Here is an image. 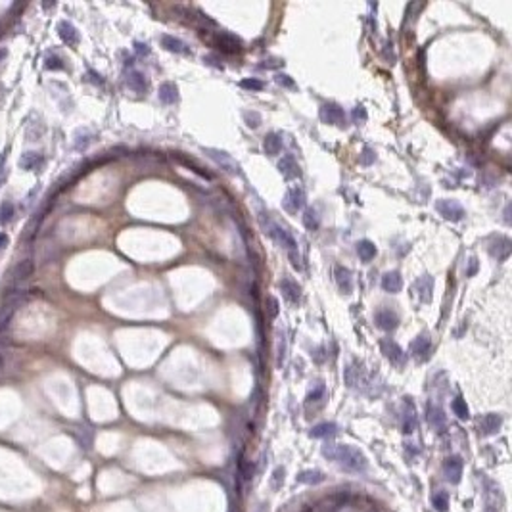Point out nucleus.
<instances>
[{"mask_svg":"<svg viewBox=\"0 0 512 512\" xmlns=\"http://www.w3.org/2000/svg\"><path fill=\"white\" fill-rule=\"evenodd\" d=\"M157 98L167 104V106H171L175 102H179V88L175 83H161L159 88H157Z\"/></svg>","mask_w":512,"mask_h":512,"instance_id":"nucleus-17","label":"nucleus"},{"mask_svg":"<svg viewBox=\"0 0 512 512\" xmlns=\"http://www.w3.org/2000/svg\"><path fill=\"white\" fill-rule=\"evenodd\" d=\"M501 416L499 415H485L480 420V434L483 435H493L499 432V428H501Z\"/></svg>","mask_w":512,"mask_h":512,"instance_id":"nucleus-19","label":"nucleus"},{"mask_svg":"<svg viewBox=\"0 0 512 512\" xmlns=\"http://www.w3.org/2000/svg\"><path fill=\"white\" fill-rule=\"evenodd\" d=\"M8 244H10V238H8V234H6V232H0V251L6 250V248H8Z\"/></svg>","mask_w":512,"mask_h":512,"instance_id":"nucleus-46","label":"nucleus"},{"mask_svg":"<svg viewBox=\"0 0 512 512\" xmlns=\"http://www.w3.org/2000/svg\"><path fill=\"white\" fill-rule=\"evenodd\" d=\"M434 504L441 512H445V510H447V495H445V493H439V495H437V497L434 499Z\"/></svg>","mask_w":512,"mask_h":512,"instance_id":"nucleus-41","label":"nucleus"},{"mask_svg":"<svg viewBox=\"0 0 512 512\" xmlns=\"http://www.w3.org/2000/svg\"><path fill=\"white\" fill-rule=\"evenodd\" d=\"M428 420H430V424L434 426L435 430H441L445 426V415L443 411L439 409V407H434V405H428Z\"/></svg>","mask_w":512,"mask_h":512,"instance_id":"nucleus-29","label":"nucleus"},{"mask_svg":"<svg viewBox=\"0 0 512 512\" xmlns=\"http://www.w3.org/2000/svg\"><path fill=\"white\" fill-rule=\"evenodd\" d=\"M269 303H271V317L274 319V317L278 315V300L271 296V298H269Z\"/></svg>","mask_w":512,"mask_h":512,"instance_id":"nucleus-44","label":"nucleus"},{"mask_svg":"<svg viewBox=\"0 0 512 512\" xmlns=\"http://www.w3.org/2000/svg\"><path fill=\"white\" fill-rule=\"evenodd\" d=\"M476 271H478V259H476V257H470V269L466 271V276H474Z\"/></svg>","mask_w":512,"mask_h":512,"instance_id":"nucleus-45","label":"nucleus"},{"mask_svg":"<svg viewBox=\"0 0 512 512\" xmlns=\"http://www.w3.org/2000/svg\"><path fill=\"white\" fill-rule=\"evenodd\" d=\"M217 46L224 52H238L242 48V40L231 33H221L217 35Z\"/></svg>","mask_w":512,"mask_h":512,"instance_id":"nucleus-20","label":"nucleus"},{"mask_svg":"<svg viewBox=\"0 0 512 512\" xmlns=\"http://www.w3.org/2000/svg\"><path fill=\"white\" fill-rule=\"evenodd\" d=\"M376 161V152L370 148V146H365L363 148V152L359 155V163L361 165H372Z\"/></svg>","mask_w":512,"mask_h":512,"instance_id":"nucleus-33","label":"nucleus"},{"mask_svg":"<svg viewBox=\"0 0 512 512\" xmlns=\"http://www.w3.org/2000/svg\"><path fill=\"white\" fill-rule=\"evenodd\" d=\"M415 290L418 300L422 303H430L432 301V296H434V276L430 274H422L415 284Z\"/></svg>","mask_w":512,"mask_h":512,"instance_id":"nucleus-11","label":"nucleus"},{"mask_svg":"<svg viewBox=\"0 0 512 512\" xmlns=\"http://www.w3.org/2000/svg\"><path fill=\"white\" fill-rule=\"evenodd\" d=\"M280 290H282V296L290 301V303H298V301L301 300L300 284L296 280H292V278H288V276H284L280 280Z\"/></svg>","mask_w":512,"mask_h":512,"instance_id":"nucleus-14","label":"nucleus"},{"mask_svg":"<svg viewBox=\"0 0 512 512\" xmlns=\"http://www.w3.org/2000/svg\"><path fill=\"white\" fill-rule=\"evenodd\" d=\"M0 363H2V359H0Z\"/></svg>","mask_w":512,"mask_h":512,"instance_id":"nucleus-49","label":"nucleus"},{"mask_svg":"<svg viewBox=\"0 0 512 512\" xmlns=\"http://www.w3.org/2000/svg\"><path fill=\"white\" fill-rule=\"evenodd\" d=\"M380 349H382V353H384V357L391 363V365H395L397 368H401V367H405V363H407V355H405V351L397 346L393 339H389V338H384V339H380Z\"/></svg>","mask_w":512,"mask_h":512,"instance_id":"nucleus-5","label":"nucleus"},{"mask_svg":"<svg viewBox=\"0 0 512 512\" xmlns=\"http://www.w3.org/2000/svg\"><path fill=\"white\" fill-rule=\"evenodd\" d=\"M435 211L439 213L443 219H447V221H451V222L463 221L464 215H466V211H464V207L461 203L457 202V200H447V198L435 202Z\"/></svg>","mask_w":512,"mask_h":512,"instance_id":"nucleus-4","label":"nucleus"},{"mask_svg":"<svg viewBox=\"0 0 512 512\" xmlns=\"http://www.w3.org/2000/svg\"><path fill=\"white\" fill-rule=\"evenodd\" d=\"M44 161V157L39 154V152H25L23 157L20 159V165L21 169H25V171H31V169H39L40 165Z\"/></svg>","mask_w":512,"mask_h":512,"instance_id":"nucleus-26","label":"nucleus"},{"mask_svg":"<svg viewBox=\"0 0 512 512\" xmlns=\"http://www.w3.org/2000/svg\"><path fill=\"white\" fill-rule=\"evenodd\" d=\"M240 87L242 88H246V90H253V92H259V90H263V81H259V79H253V77H248V79H242L240 81Z\"/></svg>","mask_w":512,"mask_h":512,"instance_id":"nucleus-34","label":"nucleus"},{"mask_svg":"<svg viewBox=\"0 0 512 512\" xmlns=\"http://www.w3.org/2000/svg\"><path fill=\"white\" fill-rule=\"evenodd\" d=\"M135 50L138 52V54H148V52H150V48H148V44H146V42L144 44H142V42H136Z\"/></svg>","mask_w":512,"mask_h":512,"instance_id":"nucleus-47","label":"nucleus"},{"mask_svg":"<svg viewBox=\"0 0 512 512\" xmlns=\"http://www.w3.org/2000/svg\"><path fill=\"white\" fill-rule=\"evenodd\" d=\"M261 224H263V229H265V232H267L280 248L288 250V253H290V251H296V246H298V244H296V238L292 236V232L288 231L286 226H282L280 222H276V221H271L269 217H267V222H261Z\"/></svg>","mask_w":512,"mask_h":512,"instance_id":"nucleus-2","label":"nucleus"},{"mask_svg":"<svg viewBox=\"0 0 512 512\" xmlns=\"http://www.w3.org/2000/svg\"><path fill=\"white\" fill-rule=\"evenodd\" d=\"M453 411H454V415L459 416L461 420H468V416H470V413H468V407H466V403H464L463 397H457V399L453 401Z\"/></svg>","mask_w":512,"mask_h":512,"instance_id":"nucleus-32","label":"nucleus"},{"mask_svg":"<svg viewBox=\"0 0 512 512\" xmlns=\"http://www.w3.org/2000/svg\"><path fill=\"white\" fill-rule=\"evenodd\" d=\"M322 454L349 472H365L368 468L367 457L351 445H328L322 449Z\"/></svg>","mask_w":512,"mask_h":512,"instance_id":"nucleus-1","label":"nucleus"},{"mask_svg":"<svg viewBox=\"0 0 512 512\" xmlns=\"http://www.w3.org/2000/svg\"><path fill=\"white\" fill-rule=\"evenodd\" d=\"M209 159H213L215 163L221 167L224 173L229 175H242V169H240V163L232 157L231 154H226V152H222V150H215V148H205L203 150Z\"/></svg>","mask_w":512,"mask_h":512,"instance_id":"nucleus-3","label":"nucleus"},{"mask_svg":"<svg viewBox=\"0 0 512 512\" xmlns=\"http://www.w3.org/2000/svg\"><path fill=\"white\" fill-rule=\"evenodd\" d=\"M411 353H413V357L418 361V363H424L430 359L432 355V338H430V334L424 332V334H420V336H416L413 339V344H411Z\"/></svg>","mask_w":512,"mask_h":512,"instance_id":"nucleus-7","label":"nucleus"},{"mask_svg":"<svg viewBox=\"0 0 512 512\" xmlns=\"http://www.w3.org/2000/svg\"><path fill=\"white\" fill-rule=\"evenodd\" d=\"M510 240L506 236H493L491 242H489V253L497 261H506L508 255H510Z\"/></svg>","mask_w":512,"mask_h":512,"instance_id":"nucleus-9","label":"nucleus"},{"mask_svg":"<svg viewBox=\"0 0 512 512\" xmlns=\"http://www.w3.org/2000/svg\"><path fill=\"white\" fill-rule=\"evenodd\" d=\"M6 54H8V50H6V48H2V50H0V60H4V58H6Z\"/></svg>","mask_w":512,"mask_h":512,"instance_id":"nucleus-48","label":"nucleus"},{"mask_svg":"<svg viewBox=\"0 0 512 512\" xmlns=\"http://www.w3.org/2000/svg\"><path fill=\"white\" fill-rule=\"evenodd\" d=\"M303 226L307 229V231H317L320 226V219H319V213L315 211V209H307L305 215H303Z\"/></svg>","mask_w":512,"mask_h":512,"instance_id":"nucleus-31","label":"nucleus"},{"mask_svg":"<svg viewBox=\"0 0 512 512\" xmlns=\"http://www.w3.org/2000/svg\"><path fill=\"white\" fill-rule=\"evenodd\" d=\"M336 432H338V426L334 422H322L311 430V435L313 437H332V435H336Z\"/></svg>","mask_w":512,"mask_h":512,"instance_id":"nucleus-28","label":"nucleus"},{"mask_svg":"<svg viewBox=\"0 0 512 512\" xmlns=\"http://www.w3.org/2000/svg\"><path fill=\"white\" fill-rule=\"evenodd\" d=\"M353 119H355V123H365L367 121V109L363 106H357L355 109H353Z\"/></svg>","mask_w":512,"mask_h":512,"instance_id":"nucleus-40","label":"nucleus"},{"mask_svg":"<svg viewBox=\"0 0 512 512\" xmlns=\"http://www.w3.org/2000/svg\"><path fill=\"white\" fill-rule=\"evenodd\" d=\"M374 320H376L378 328L386 330V332H391V330H395L397 326H399V317H397V315L391 309H380V311H376V315H374Z\"/></svg>","mask_w":512,"mask_h":512,"instance_id":"nucleus-12","label":"nucleus"},{"mask_svg":"<svg viewBox=\"0 0 512 512\" xmlns=\"http://www.w3.org/2000/svg\"><path fill=\"white\" fill-rule=\"evenodd\" d=\"M278 342H280V344H278V351H280V353H278V365H282V361H284V351H286V348H284V342H286V339H284V334H282V332H280V339H278Z\"/></svg>","mask_w":512,"mask_h":512,"instance_id":"nucleus-43","label":"nucleus"},{"mask_svg":"<svg viewBox=\"0 0 512 512\" xmlns=\"http://www.w3.org/2000/svg\"><path fill=\"white\" fill-rule=\"evenodd\" d=\"M416 426V415H415V407L411 401H407V413L403 416V432L405 434H411Z\"/></svg>","mask_w":512,"mask_h":512,"instance_id":"nucleus-30","label":"nucleus"},{"mask_svg":"<svg viewBox=\"0 0 512 512\" xmlns=\"http://www.w3.org/2000/svg\"><path fill=\"white\" fill-rule=\"evenodd\" d=\"M161 44H163L165 50H169V52H175V54H190V48L184 44L181 39H177V37H171V35H161Z\"/></svg>","mask_w":512,"mask_h":512,"instance_id":"nucleus-23","label":"nucleus"},{"mask_svg":"<svg viewBox=\"0 0 512 512\" xmlns=\"http://www.w3.org/2000/svg\"><path fill=\"white\" fill-rule=\"evenodd\" d=\"M244 119H246V125L251 127V129L261 125V116L257 111H244Z\"/></svg>","mask_w":512,"mask_h":512,"instance_id":"nucleus-36","label":"nucleus"},{"mask_svg":"<svg viewBox=\"0 0 512 512\" xmlns=\"http://www.w3.org/2000/svg\"><path fill=\"white\" fill-rule=\"evenodd\" d=\"M278 171L284 179H296V177H300L301 171H300V165L296 163V159L292 157V155H284L280 159V163H278Z\"/></svg>","mask_w":512,"mask_h":512,"instance_id":"nucleus-18","label":"nucleus"},{"mask_svg":"<svg viewBox=\"0 0 512 512\" xmlns=\"http://www.w3.org/2000/svg\"><path fill=\"white\" fill-rule=\"evenodd\" d=\"M274 81L280 85V87H286V88H296V83H294V79L290 75H286V73H276V77Z\"/></svg>","mask_w":512,"mask_h":512,"instance_id":"nucleus-39","label":"nucleus"},{"mask_svg":"<svg viewBox=\"0 0 512 512\" xmlns=\"http://www.w3.org/2000/svg\"><path fill=\"white\" fill-rule=\"evenodd\" d=\"M445 474L449 478V482L457 483L461 480V474H463V463L459 457H451L445 461Z\"/></svg>","mask_w":512,"mask_h":512,"instance_id":"nucleus-24","label":"nucleus"},{"mask_svg":"<svg viewBox=\"0 0 512 512\" xmlns=\"http://www.w3.org/2000/svg\"><path fill=\"white\" fill-rule=\"evenodd\" d=\"M324 395H326V389H324V386L322 384H319V386L315 387V389H311L309 391V395H307V403H315V401H320V399H324Z\"/></svg>","mask_w":512,"mask_h":512,"instance_id":"nucleus-37","label":"nucleus"},{"mask_svg":"<svg viewBox=\"0 0 512 512\" xmlns=\"http://www.w3.org/2000/svg\"><path fill=\"white\" fill-rule=\"evenodd\" d=\"M14 213H16L14 205H12L10 202H4L2 205H0V222H2V224L10 222L12 217H14Z\"/></svg>","mask_w":512,"mask_h":512,"instance_id":"nucleus-35","label":"nucleus"},{"mask_svg":"<svg viewBox=\"0 0 512 512\" xmlns=\"http://www.w3.org/2000/svg\"><path fill=\"white\" fill-rule=\"evenodd\" d=\"M334 276H336V282H338V288L346 296H349L351 292H353V278H351V271H349L348 267H342L338 265L336 269H334Z\"/></svg>","mask_w":512,"mask_h":512,"instance_id":"nucleus-15","label":"nucleus"},{"mask_svg":"<svg viewBox=\"0 0 512 512\" xmlns=\"http://www.w3.org/2000/svg\"><path fill=\"white\" fill-rule=\"evenodd\" d=\"M357 253H359V257H361V261H365V263L372 261L374 255H376V246L370 240H361V242H357Z\"/></svg>","mask_w":512,"mask_h":512,"instance_id":"nucleus-27","label":"nucleus"},{"mask_svg":"<svg viewBox=\"0 0 512 512\" xmlns=\"http://www.w3.org/2000/svg\"><path fill=\"white\" fill-rule=\"evenodd\" d=\"M382 288L387 294H397L403 288V278H401V272L399 271H389L382 276Z\"/></svg>","mask_w":512,"mask_h":512,"instance_id":"nucleus-16","label":"nucleus"},{"mask_svg":"<svg viewBox=\"0 0 512 512\" xmlns=\"http://www.w3.org/2000/svg\"><path fill=\"white\" fill-rule=\"evenodd\" d=\"M20 303H21V294H16V296H12L10 300H6L4 307L0 309V332H4V330L8 328V324H10L14 313L20 307Z\"/></svg>","mask_w":512,"mask_h":512,"instance_id":"nucleus-10","label":"nucleus"},{"mask_svg":"<svg viewBox=\"0 0 512 512\" xmlns=\"http://www.w3.org/2000/svg\"><path fill=\"white\" fill-rule=\"evenodd\" d=\"M322 123H328V125H336V127H344L346 125V111L334 104V102H328V104H322L319 111Z\"/></svg>","mask_w":512,"mask_h":512,"instance_id":"nucleus-6","label":"nucleus"},{"mask_svg":"<svg viewBox=\"0 0 512 512\" xmlns=\"http://www.w3.org/2000/svg\"><path fill=\"white\" fill-rule=\"evenodd\" d=\"M322 474L320 472H301L300 474V482H305V483H319L322 482Z\"/></svg>","mask_w":512,"mask_h":512,"instance_id":"nucleus-38","label":"nucleus"},{"mask_svg":"<svg viewBox=\"0 0 512 512\" xmlns=\"http://www.w3.org/2000/svg\"><path fill=\"white\" fill-rule=\"evenodd\" d=\"M58 35H60V39L64 40L66 44H69V46H75L79 42V33H77V29L69 23V21H62L58 25Z\"/></svg>","mask_w":512,"mask_h":512,"instance_id":"nucleus-21","label":"nucleus"},{"mask_svg":"<svg viewBox=\"0 0 512 512\" xmlns=\"http://www.w3.org/2000/svg\"><path fill=\"white\" fill-rule=\"evenodd\" d=\"M33 272H35V261H33L31 257H25V259H21V261L14 267L12 278L16 282H23V280H27L29 276H33Z\"/></svg>","mask_w":512,"mask_h":512,"instance_id":"nucleus-13","label":"nucleus"},{"mask_svg":"<svg viewBox=\"0 0 512 512\" xmlns=\"http://www.w3.org/2000/svg\"><path fill=\"white\" fill-rule=\"evenodd\" d=\"M46 69H62L64 68V64H62V60L60 58H56V56H50V58H46Z\"/></svg>","mask_w":512,"mask_h":512,"instance_id":"nucleus-42","label":"nucleus"},{"mask_svg":"<svg viewBox=\"0 0 512 512\" xmlns=\"http://www.w3.org/2000/svg\"><path fill=\"white\" fill-rule=\"evenodd\" d=\"M263 148H265V154L267 155H278L282 150V140L280 136L276 135V133H269V135L265 136V140H263Z\"/></svg>","mask_w":512,"mask_h":512,"instance_id":"nucleus-25","label":"nucleus"},{"mask_svg":"<svg viewBox=\"0 0 512 512\" xmlns=\"http://www.w3.org/2000/svg\"><path fill=\"white\" fill-rule=\"evenodd\" d=\"M305 205V192H303V188L300 186H294L290 188L288 192L284 194V200H282V207L286 209V211L294 215V213H298Z\"/></svg>","mask_w":512,"mask_h":512,"instance_id":"nucleus-8","label":"nucleus"},{"mask_svg":"<svg viewBox=\"0 0 512 512\" xmlns=\"http://www.w3.org/2000/svg\"><path fill=\"white\" fill-rule=\"evenodd\" d=\"M127 85H129L131 90H135L138 94H144L146 90H148L146 75L144 73H140V71H131V73L127 75Z\"/></svg>","mask_w":512,"mask_h":512,"instance_id":"nucleus-22","label":"nucleus"}]
</instances>
